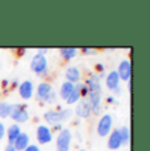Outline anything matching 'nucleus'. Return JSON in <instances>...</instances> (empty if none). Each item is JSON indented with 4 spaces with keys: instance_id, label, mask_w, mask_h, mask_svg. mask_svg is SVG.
I'll return each mask as SVG.
<instances>
[{
    "instance_id": "11",
    "label": "nucleus",
    "mask_w": 150,
    "mask_h": 151,
    "mask_svg": "<svg viewBox=\"0 0 150 151\" xmlns=\"http://www.w3.org/2000/svg\"><path fill=\"white\" fill-rule=\"evenodd\" d=\"M19 93L24 100H29L33 95V83L30 80H25L20 84L19 87Z\"/></svg>"
},
{
    "instance_id": "21",
    "label": "nucleus",
    "mask_w": 150,
    "mask_h": 151,
    "mask_svg": "<svg viewBox=\"0 0 150 151\" xmlns=\"http://www.w3.org/2000/svg\"><path fill=\"white\" fill-rule=\"evenodd\" d=\"M24 151H40V147L36 146V145H29Z\"/></svg>"
},
{
    "instance_id": "13",
    "label": "nucleus",
    "mask_w": 150,
    "mask_h": 151,
    "mask_svg": "<svg viewBox=\"0 0 150 151\" xmlns=\"http://www.w3.org/2000/svg\"><path fill=\"white\" fill-rule=\"evenodd\" d=\"M75 113H76L79 117L82 118H87L88 116L91 114V105H90V101L87 100H82L79 104H78L76 109H75Z\"/></svg>"
},
{
    "instance_id": "22",
    "label": "nucleus",
    "mask_w": 150,
    "mask_h": 151,
    "mask_svg": "<svg viewBox=\"0 0 150 151\" xmlns=\"http://www.w3.org/2000/svg\"><path fill=\"white\" fill-rule=\"evenodd\" d=\"M4 134H5V127H4V125L0 122V141L3 139V137H4Z\"/></svg>"
},
{
    "instance_id": "12",
    "label": "nucleus",
    "mask_w": 150,
    "mask_h": 151,
    "mask_svg": "<svg viewBox=\"0 0 150 151\" xmlns=\"http://www.w3.org/2000/svg\"><path fill=\"white\" fill-rule=\"evenodd\" d=\"M123 145V139H121V135H120V132L119 130H113L111 133L108 138V149L111 150H117L121 147Z\"/></svg>"
},
{
    "instance_id": "14",
    "label": "nucleus",
    "mask_w": 150,
    "mask_h": 151,
    "mask_svg": "<svg viewBox=\"0 0 150 151\" xmlns=\"http://www.w3.org/2000/svg\"><path fill=\"white\" fill-rule=\"evenodd\" d=\"M29 146V135L27 133H20V135L17 137V139L13 143L16 151H24L27 147Z\"/></svg>"
},
{
    "instance_id": "25",
    "label": "nucleus",
    "mask_w": 150,
    "mask_h": 151,
    "mask_svg": "<svg viewBox=\"0 0 150 151\" xmlns=\"http://www.w3.org/2000/svg\"><path fill=\"white\" fill-rule=\"evenodd\" d=\"M113 101H115L113 97H108V103H113Z\"/></svg>"
},
{
    "instance_id": "18",
    "label": "nucleus",
    "mask_w": 150,
    "mask_h": 151,
    "mask_svg": "<svg viewBox=\"0 0 150 151\" xmlns=\"http://www.w3.org/2000/svg\"><path fill=\"white\" fill-rule=\"evenodd\" d=\"M61 54H62V57L65 58L66 60H69V59H71V58H74L75 55H76V49L63 47V49H61Z\"/></svg>"
},
{
    "instance_id": "2",
    "label": "nucleus",
    "mask_w": 150,
    "mask_h": 151,
    "mask_svg": "<svg viewBox=\"0 0 150 151\" xmlns=\"http://www.w3.org/2000/svg\"><path fill=\"white\" fill-rule=\"evenodd\" d=\"M73 114V110L71 109H62V110H49V112L45 113V121L48 124L51 125H58L59 122H63V121H67L69 118Z\"/></svg>"
},
{
    "instance_id": "3",
    "label": "nucleus",
    "mask_w": 150,
    "mask_h": 151,
    "mask_svg": "<svg viewBox=\"0 0 150 151\" xmlns=\"http://www.w3.org/2000/svg\"><path fill=\"white\" fill-rule=\"evenodd\" d=\"M30 70L37 75L42 76L48 71V59L44 54H36L30 60Z\"/></svg>"
},
{
    "instance_id": "9",
    "label": "nucleus",
    "mask_w": 150,
    "mask_h": 151,
    "mask_svg": "<svg viewBox=\"0 0 150 151\" xmlns=\"http://www.w3.org/2000/svg\"><path fill=\"white\" fill-rule=\"evenodd\" d=\"M119 78L123 80H126L129 82L131 80V76H132V63L129 60H123L119 66Z\"/></svg>"
},
{
    "instance_id": "6",
    "label": "nucleus",
    "mask_w": 150,
    "mask_h": 151,
    "mask_svg": "<svg viewBox=\"0 0 150 151\" xmlns=\"http://www.w3.org/2000/svg\"><path fill=\"white\" fill-rule=\"evenodd\" d=\"M71 142V132L69 129H62L57 137V151H69Z\"/></svg>"
},
{
    "instance_id": "8",
    "label": "nucleus",
    "mask_w": 150,
    "mask_h": 151,
    "mask_svg": "<svg viewBox=\"0 0 150 151\" xmlns=\"http://www.w3.org/2000/svg\"><path fill=\"white\" fill-rule=\"evenodd\" d=\"M105 83H107V87H108V89H111V91L116 92V93H120V78H119V74H117V71H111L108 74V76H107L105 79Z\"/></svg>"
},
{
    "instance_id": "17",
    "label": "nucleus",
    "mask_w": 150,
    "mask_h": 151,
    "mask_svg": "<svg viewBox=\"0 0 150 151\" xmlns=\"http://www.w3.org/2000/svg\"><path fill=\"white\" fill-rule=\"evenodd\" d=\"M74 84L73 83H70V82H65L62 84V87H61V97L63 99V100H67L69 96L71 95V92L74 91Z\"/></svg>"
},
{
    "instance_id": "19",
    "label": "nucleus",
    "mask_w": 150,
    "mask_h": 151,
    "mask_svg": "<svg viewBox=\"0 0 150 151\" xmlns=\"http://www.w3.org/2000/svg\"><path fill=\"white\" fill-rule=\"evenodd\" d=\"M11 109H12V105L8 103H0V117L5 118L11 114Z\"/></svg>"
},
{
    "instance_id": "23",
    "label": "nucleus",
    "mask_w": 150,
    "mask_h": 151,
    "mask_svg": "<svg viewBox=\"0 0 150 151\" xmlns=\"http://www.w3.org/2000/svg\"><path fill=\"white\" fill-rule=\"evenodd\" d=\"M82 50H83V53H86V54H87V53H94V50L90 49V47H83Z\"/></svg>"
},
{
    "instance_id": "10",
    "label": "nucleus",
    "mask_w": 150,
    "mask_h": 151,
    "mask_svg": "<svg viewBox=\"0 0 150 151\" xmlns=\"http://www.w3.org/2000/svg\"><path fill=\"white\" fill-rule=\"evenodd\" d=\"M37 139H38V142L41 145H45V143H49V142H51V132L49 130V127L44 126V125H41V126H38V129H37Z\"/></svg>"
},
{
    "instance_id": "26",
    "label": "nucleus",
    "mask_w": 150,
    "mask_h": 151,
    "mask_svg": "<svg viewBox=\"0 0 150 151\" xmlns=\"http://www.w3.org/2000/svg\"><path fill=\"white\" fill-rule=\"evenodd\" d=\"M79 151H86V150H79Z\"/></svg>"
},
{
    "instance_id": "16",
    "label": "nucleus",
    "mask_w": 150,
    "mask_h": 151,
    "mask_svg": "<svg viewBox=\"0 0 150 151\" xmlns=\"http://www.w3.org/2000/svg\"><path fill=\"white\" fill-rule=\"evenodd\" d=\"M66 78H67V82L70 83H75V82H79L80 79V71L79 68L76 67H70L67 68V71H66Z\"/></svg>"
},
{
    "instance_id": "4",
    "label": "nucleus",
    "mask_w": 150,
    "mask_h": 151,
    "mask_svg": "<svg viewBox=\"0 0 150 151\" xmlns=\"http://www.w3.org/2000/svg\"><path fill=\"white\" fill-rule=\"evenodd\" d=\"M37 96L40 100H44L46 103H53L56 100V93L53 92L50 84L48 83H41L37 88Z\"/></svg>"
},
{
    "instance_id": "7",
    "label": "nucleus",
    "mask_w": 150,
    "mask_h": 151,
    "mask_svg": "<svg viewBox=\"0 0 150 151\" xmlns=\"http://www.w3.org/2000/svg\"><path fill=\"white\" fill-rule=\"evenodd\" d=\"M112 127V117L109 114H105L100 118L99 124H97V134L100 137H107L108 133L111 132Z\"/></svg>"
},
{
    "instance_id": "20",
    "label": "nucleus",
    "mask_w": 150,
    "mask_h": 151,
    "mask_svg": "<svg viewBox=\"0 0 150 151\" xmlns=\"http://www.w3.org/2000/svg\"><path fill=\"white\" fill-rule=\"evenodd\" d=\"M119 132H120L121 139H123V143H128L129 139H131V132H129V129L126 126H124V127H121Z\"/></svg>"
},
{
    "instance_id": "5",
    "label": "nucleus",
    "mask_w": 150,
    "mask_h": 151,
    "mask_svg": "<svg viewBox=\"0 0 150 151\" xmlns=\"http://www.w3.org/2000/svg\"><path fill=\"white\" fill-rule=\"evenodd\" d=\"M11 118L15 120L16 122L21 124L28 121L29 118V113H28L25 105H21V104H16V105H12V109H11Z\"/></svg>"
},
{
    "instance_id": "24",
    "label": "nucleus",
    "mask_w": 150,
    "mask_h": 151,
    "mask_svg": "<svg viewBox=\"0 0 150 151\" xmlns=\"http://www.w3.org/2000/svg\"><path fill=\"white\" fill-rule=\"evenodd\" d=\"M5 151H16V150H15V147H13V146H11V145H8V146L5 147Z\"/></svg>"
},
{
    "instance_id": "1",
    "label": "nucleus",
    "mask_w": 150,
    "mask_h": 151,
    "mask_svg": "<svg viewBox=\"0 0 150 151\" xmlns=\"http://www.w3.org/2000/svg\"><path fill=\"white\" fill-rule=\"evenodd\" d=\"M87 89L90 95L91 112L97 114L100 112V100H102V87H100L97 78H90L87 80Z\"/></svg>"
},
{
    "instance_id": "15",
    "label": "nucleus",
    "mask_w": 150,
    "mask_h": 151,
    "mask_svg": "<svg viewBox=\"0 0 150 151\" xmlns=\"http://www.w3.org/2000/svg\"><path fill=\"white\" fill-rule=\"evenodd\" d=\"M20 133L21 132H20L19 125H12V126H9V129H8V143H9L11 146H13L15 141L20 135Z\"/></svg>"
}]
</instances>
